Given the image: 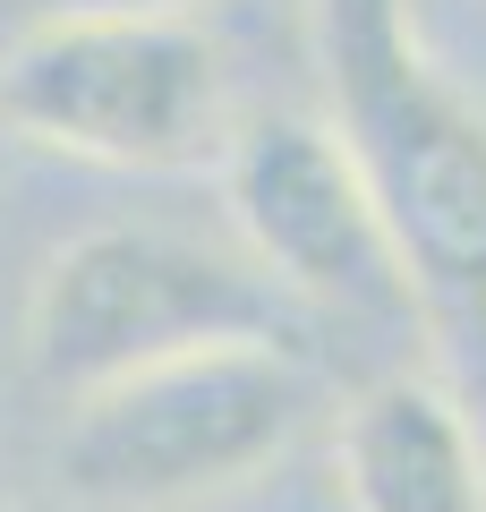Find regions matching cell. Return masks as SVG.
<instances>
[{"instance_id": "5b68a950", "label": "cell", "mask_w": 486, "mask_h": 512, "mask_svg": "<svg viewBox=\"0 0 486 512\" xmlns=\"http://www.w3.org/2000/svg\"><path fill=\"white\" fill-rule=\"evenodd\" d=\"M222 205H231V231L248 239V265L282 299H316L342 316H393V325L418 316L393 231H384L350 146L324 120L265 111V120L231 128Z\"/></svg>"}, {"instance_id": "8992f818", "label": "cell", "mask_w": 486, "mask_h": 512, "mask_svg": "<svg viewBox=\"0 0 486 512\" xmlns=\"http://www.w3.org/2000/svg\"><path fill=\"white\" fill-rule=\"evenodd\" d=\"M342 487L359 512H486V461L435 376H376L342 410Z\"/></svg>"}, {"instance_id": "3957f363", "label": "cell", "mask_w": 486, "mask_h": 512, "mask_svg": "<svg viewBox=\"0 0 486 512\" xmlns=\"http://www.w3.org/2000/svg\"><path fill=\"white\" fill-rule=\"evenodd\" d=\"M316 410V384L290 350L231 342L162 359L128 384L86 393L60 436V487L103 512H154L256 478Z\"/></svg>"}, {"instance_id": "7a4b0ae2", "label": "cell", "mask_w": 486, "mask_h": 512, "mask_svg": "<svg viewBox=\"0 0 486 512\" xmlns=\"http://www.w3.org/2000/svg\"><path fill=\"white\" fill-rule=\"evenodd\" d=\"M231 342H273L290 350V299L273 291L256 265L205 248L180 231H137V222H111L86 231L43 265L35 308H26V350H35V376L60 393H103L128 384L162 359H188V350H231Z\"/></svg>"}, {"instance_id": "6da1fadb", "label": "cell", "mask_w": 486, "mask_h": 512, "mask_svg": "<svg viewBox=\"0 0 486 512\" xmlns=\"http://www.w3.org/2000/svg\"><path fill=\"white\" fill-rule=\"evenodd\" d=\"M316 69L418 316L486 359V111L427 60L410 0H316Z\"/></svg>"}, {"instance_id": "52a82bcc", "label": "cell", "mask_w": 486, "mask_h": 512, "mask_svg": "<svg viewBox=\"0 0 486 512\" xmlns=\"http://www.w3.org/2000/svg\"><path fill=\"white\" fill-rule=\"evenodd\" d=\"M35 18H180V0H26Z\"/></svg>"}, {"instance_id": "277c9868", "label": "cell", "mask_w": 486, "mask_h": 512, "mask_svg": "<svg viewBox=\"0 0 486 512\" xmlns=\"http://www.w3.org/2000/svg\"><path fill=\"white\" fill-rule=\"evenodd\" d=\"M0 128L111 171H188L231 146V86L188 18H35L0 52Z\"/></svg>"}]
</instances>
